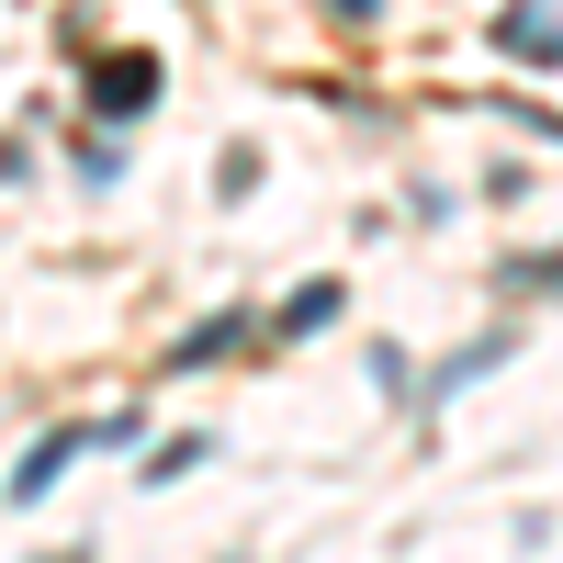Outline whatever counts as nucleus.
<instances>
[{
  "label": "nucleus",
  "mask_w": 563,
  "mask_h": 563,
  "mask_svg": "<svg viewBox=\"0 0 563 563\" xmlns=\"http://www.w3.org/2000/svg\"><path fill=\"white\" fill-rule=\"evenodd\" d=\"M102 440H135V417H90V429H45L23 462H12V507H34L45 485H68V462L79 451H102Z\"/></svg>",
  "instance_id": "obj_1"
},
{
  "label": "nucleus",
  "mask_w": 563,
  "mask_h": 563,
  "mask_svg": "<svg viewBox=\"0 0 563 563\" xmlns=\"http://www.w3.org/2000/svg\"><path fill=\"white\" fill-rule=\"evenodd\" d=\"M158 102V57H102V79H90V113L102 124H135Z\"/></svg>",
  "instance_id": "obj_2"
},
{
  "label": "nucleus",
  "mask_w": 563,
  "mask_h": 563,
  "mask_svg": "<svg viewBox=\"0 0 563 563\" xmlns=\"http://www.w3.org/2000/svg\"><path fill=\"white\" fill-rule=\"evenodd\" d=\"M507 350H519V339H507V327H496V339H474V350H451V361L429 372V395H474L485 372H507Z\"/></svg>",
  "instance_id": "obj_3"
},
{
  "label": "nucleus",
  "mask_w": 563,
  "mask_h": 563,
  "mask_svg": "<svg viewBox=\"0 0 563 563\" xmlns=\"http://www.w3.org/2000/svg\"><path fill=\"white\" fill-rule=\"evenodd\" d=\"M238 339H249V316H238V305H225V316H203V327H192V339H180V350H169V372H203V361H225V350H238Z\"/></svg>",
  "instance_id": "obj_4"
},
{
  "label": "nucleus",
  "mask_w": 563,
  "mask_h": 563,
  "mask_svg": "<svg viewBox=\"0 0 563 563\" xmlns=\"http://www.w3.org/2000/svg\"><path fill=\"white\" fill-rule=\"evenodd\" d=\"M350 294H339V282H305V294L294 305H282V327H294V339H305V327H327V316H339Z\"/></svg>",
  "instance_id": "obj_5"
},
{
  "label": "nucleus",
  "mask_w": 563,
  "mask_h": 563,
  "mask_svg": "<svg viewBox=\"0 0 563 563\" xmlns=\"http://www.w3.org/2000/svg\"><path fill=\"white\" fill-rule=\"evenodd\" d=\"M203 451H214V440H169V451L147 462V485H180V474H192V462H203Z\"/></svg>",
  "instance_id": "obj_6"
},
{
  "label": "nucleus",
  "mask_w": 563,
  "mask_h": 563,
  "mask_svg": "<svg viewBox=\"0 0 563 563\" xmlns=\"http://www.w3.org/2000/svg\"><path fill=\"white\" fill-rule=\"evenodd\" d=\"M327 12H339V23H372V0H327Z\"/></svg>",
  "instance_id": "obj_7"
}]
</instances>
